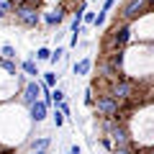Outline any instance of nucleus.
<instances>
[{
	"label": "nucleus",
	"instance_id": "nucleus-14",
	"mask_svg": "<svg viewBox=\"0 0 154 154\" xmlns=\"http://www.w3.org/2000/svg\"><path fill=\"white\" fill-rule=\"evenodd\" d=\"M0 57H3V59H16V46L13 44H3L0 46Z\"/></svg>",
	"mask_w": 154,
	"mask_h": 154
},
{
	"label": "nucleus",
	"instance_id": "nucleus-11",
	"mask_svg": "<svg viewBox=\"0 0 154 154\" xmlns=\"http://www.w3.org/2000/svg\"><path fill=\"white\" fill-rule=\"evenodd\" d=\"M49 146H51L49 136H38V139H31V141H28V149H31V152H46Z\"/></svg>",
	"mask_w": 154,
	"mask_h": 154
},
{
	"label": "nucleus",
	"instance_id": "nucleus-4",
	"mask_svg": "<svg viewBox=\"0 0 154 154\" xmlns=\"http://www.w3.org/2000/svg\"><path fill=\"white\" fill-rule=\"evenodd\" d=\"M131 90H134V85L128 82V80H116L113 82V88H110V98H116V100H123V98H128L131 95Z\"/></svg>",
	"mask_w": 154,
	"mask_h": 154
},
{
	"label": "nucleus",
	"instance_id": "nucleus-22",
	"mask_svg": "<svg viewBox=\"0 0 154 154\" xmlns=\"http://www.w3.org/2000/svg\"><path fill=\"white\" fill-rule=\"evenodd\" d=\"M113 154H134V146H123V149H113Z\"/></svg>",
	"mask_w": 154,
	"mask_h": 154
},
{
	"label": "nucleus",
	"instance_id": "nucleus-18",
	"mask_svg": "<svg viewBox=\"0 0 154 154\" xmlns=\"http://www.w3.org/2000/svg\"><path fill=\"white\" fill-rule=\"evenodd\" d=\"M64 90H62V88H54V90H51V98H54V103L57 105H59V103H64Z\"/></svg>",
	"mask_w": 154,
	"mask_h": 154
},
{
	"label": "nucleus",
	"instance_id": "nucleus-19",
	"mask_svg": "<svg viewBox=\"0 0 154 154\" xmlns=\"http://www.w3.org/2000/svg\"><path fill=\"white\" fill-rule=\"evenodd\" d=\"M16 11V3L13 0H0V13H11Z\"/></svg>",
	"mask_w": 154,
	"mask_h": 154
},
{
	"label": "nucleus",
	"instance_id": "nucleus-17",
	"mask_svg": "<svg viewBox=\"0 0 154 154\" xmlns=\"http://www.w3.org/2000/svg\"><path fill=\"white\" fill-rule=\"evenodd\" d=\"M51 121H54V126L59 128L62 123H64V113H62L59 108H54V110H51Z\"/></svg>",
	"mask_w": 154,
	"mask_h": 154
},
{
	"label": "nucleus",
	"instance_id": "nucleus-9",
	"mask_svg": "<svg viewBox=\"0 0 154 154\" xmlns=\"http://www.w3.org/2000/svg\"><path fill=\"white\" fill-rule=\"evenodd\" d=\"M21 69H23V75H28L31 80H36V77L41 75V72H38V62L31 59V57H28L26 62H21Z\"/></svg>",
	"mask_w": 154,
	"mask_h": 154
},
{
	"label": "nucleus",
	"instance_id": "nucleus-1",
	"mask_svg": "<svg viewBox=\"0 0 154 154\" xmlns=\"http://www.w3.org/2000/svg\"><path fill=\"white\" fill-rule=\"evenodd\" d=\"M16 21L26 28H36L41 23V13H38V8L33 3H23V5L16 8Z\"/></svg>",
	"mask_w": 154,
	"mask_h": 154
},
{
	"label": "nucleus",
	"instance_id": "nucleus-8",
	"mask_svg": "<svg viewBox=\"0 0 154 154\" xmlns=\"http://www.w3.org/2000/svg\"><path fill=\"white\" fill-rule=\"evenodd\" d=\"M62 21H64V13H62V11H46V13H41V23L49 26V28L59 26Z\"/></svg>",
	"mask_w": 154,
	"mask_h": 154
},
{
	"label": "nucleus",
	"instance_id": "nucleus-2",
	"mask_svg": "<svg viewBox=\"0 0 154 154\" xmlns=\"http://www.w3.org/2000/svg\"><path fill=\"white\" fill-rule=\"evenodd\" d=\"M21 100H23V105H28V108H31L36 100H41V82H38V80H28L26 88L21 90Z\"/></svg>",
	"mask_w": 154,
	"mask_h": 154
},
{
	"label": "nucleus",
	"instance_id": "nucleus-20",
	"mask_svg": "<svg viewBox=\"0 0 154 154\" xmlns=\"http://www.w3.org/2000/svg\"><path fill=\"white\" fill-rule=\"evenodd\" d=\"M113 5H116V0H105V3H103V8H100V13H105V16H108Z\"/></svg>",
	"mask_w": 154,
	"mask_h": 154
},
{
	"label": "nucleus",
	"instance_id": "nucleus-5",
	"mask_svg": "<svg viewBox=\"0 0 154 154\" xmlns=\"http://www.w3.org/2000/svg\"><path fill=\"white\" fill-rule=\"evenodd\" d=\"M46 116H49V105L44 103V100H36V103L28 108V118H31L33 123H41L46 121Z\"/></svg>",
	"mask_w": 154,
	"mask_h": 154
},
{
	"label": "nucleus",
	"instance_id": "nucleus-27",
	"mask_svg": "<svg viewBox=\"0 0 154 154\" xmlns=\"http://www.w3.org/2000/svg\"><path fill=\"white\" fill-rule=\"evenodd\" d=\"M90 3H98V0H90Z\"/></svg>",
	"mask_w": 154,
	"mask_h": 154
},
{
	"label": "nucleus",
	"instance_id": "nucleus-10",
	"mask_svg": "<svg viewBox=\"0 0 154 154\" xmlns=\"http://www.w3.org/2000/svg\"><path fill=\"white\" fill-rule=\"evenodd\" d=\"M90 69H93V59H90V57H85V59L75 62V67H72V72H75L77 77H85Z\"/></svg>",
	"mask_w": 154,
	"mask_h": 154
},
{
	"label": "nucleus",
	"instance_id": "nucleus-24",
	"mask_svg": "<svg viewBox=\"0 0 154 154\" xmlns=\"http://www.w3.org/2000/svg\"><path fill=\"white\" fill-rule=\"evenodd\" d=\"M67 154H82V149H80V146H77V144H75V146H72V149H69V152H67Z\"/></svg>",
	"mask_w": 154,
	"mask_h": 154
},
{
	"label": "nucleus",
	"instance_id": "nucleus-23",
	"mask_svg": "<svg viewBox=\"0 0 154 154\" xmlns=\"http://www.w3.org/2000/svg\"><path fill=\"white\" fill-rule=\"evenodd\" d=\"M77 38H80V33H72V38H69V46H77Z\"/></svg>",
	"mask_w": 154,
	"mask_h": 154
},
{
	"label": "nucleus",
	"instance_id": "nucleus-21",
	"mask_svg": "<svg viewBox=\"0 0 154 154\" xmlns=\"http://www.w3.org/2000/svg\"><path fill=\"white\" fill-rule=\"evenodd\" d=\"M57 108H59V110H62L64 116H69V113H72V108H69V103H67V100H64V103H59Z\"/></svg>",
	"mask_w": 154,
	"mask_h": 154
},
{
	"label": "nucleus",
	"instance_id": "nucleus-7",
	"mask_svg": "<svg viewBox=\"0 0 154 154\" xmlns=\"http://www.w3.org/2000/svg\"><path fill=\"white\" fill-rule=\"evenodd\" d=\"M128 36H131V26H121V28H116L113 31V38H110V46H113V49H121L123 44H126L128 41Z\"/></svg>",
	"mask_w": 154,
	"mask_h": 154
},
{
	"label": "nucleus",
	"instance_id": "nucleus-26",
	"mask_svg": "<svg viewBox=\"0 0 154 154\" xmlns=\"http://www.w3.org/2000/svg\"><path fill=\"white\" fill-rule=\"evenodd\" d=\"M3 16H5V13H0V21H3Z\"/></svg>",
	"mask_w": 154,
	"mask_h": 154
},
{
	"label": "nucleus",
	"instance_id": "nucleus-6",
	"mask_svg": "<svg viewBox=\"0 0 154 154\" xmlns=\"http://www.w3.org/2000/svg\"><path fill=\"white\" fill-rule=\"evenodd\" d=\"M146 3H149V0H128V5L123 8V13H121L123 21H134V18L146 8Z\"/></svg>",
	"mask_w": 154,
	"mask_h": 154
},
{
	"label": "nucleus",
	"instance_id": "nucleus-16",
	"mask_svg": "<svg viewBox=\"0 0 154 154\" xmlns=\"http://www.w3.org/2000/svg\"><path fill=\"white\" fill-rule=\"evenodd\" d=\"M64 54H67V51H64V49H62V46H57V49H54V51H51V59H49V62H51V64H54V67H57V64H59V62H62V59H64Z\"/></svg>",
	"mask_w": 154,
	"mask_h": 154
},
{
	"label": "nucleus",
	"instance_id": "nucleus-12",
	"mask_svg": "<svg viewBox=\"0 0 154 154\" xmlns=\"http://www.w3.org/2000/svg\"><path fill=\"white\" fill-rule=\"evenodd\" d=\"M0 69L5 72V75H13V77L18 75V67H16L13 59H3V57H0Z\"/></svg>",
	"mask_w": 154,
	"mask_h": 154
},
{
	"label": "nucleus",
	"instance_id": "nucleus-13",
	"mask_svg": "<svg viewBox=\"0 0 154 154\" xmlns=\"http://www.w3.org/2000/svg\"><path fill=\"white\" fill-rule=\"evenodd\" d=\"M31 59H36V62H49V59H51V49H46V46H38L36 54H33Z\"/></svg>",
	"mask_w": 154,
	"mask_h": 154
},
{
	"label": "nucleus",
	"instance_id": "nucleus-3",
	"mask_svg": "<svg viewBox=\"0 0 154 154\" xmlns=\"http://www.w3.org/2000/svg\"><path fill=\"white\" fill-rule=\"evenodd\" d=\"M95 108H98L100 116H116L118 113V100L110 98V95H100L98 103H95Z\"/></svg>",
	"mask_w": 154,
	"mask_h": 154
},
{
	"label": "nucleus",
	"instance_id": "nucleus-15",
	"mask_svg": "<svg viewBox=\"0 0 154 154\" xmlns=\"http://www.w3.org/2000/svg\"><path fill=\"white\" fill-rule=\"evenodd\" d=\"M57 80H59V75L57 72H44V88H57Z\"/></svg>",
	"mask_w": 154,
	"mask_h": 154
},
{
	"label": "nucleus",
	"instance_id": "nucleus-25",
	"mask_svg": "<svg viewBox=\"0 0 154 154\" xmlns=\"http://www.w3.org/2000/svg\"><path fill=\"white\" fill-rule=\"evenodd\" d=\"M31 154H49V152H31Z\"/></svg>",
	"mask_w": 154,
	"mask_h": 154
}]
</instances>
